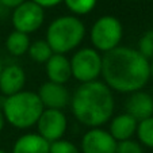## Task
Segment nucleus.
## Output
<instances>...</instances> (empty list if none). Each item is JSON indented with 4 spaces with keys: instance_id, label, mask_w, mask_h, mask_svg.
<instances>
[{
    "instance_id": "9d476101",
    "label": "nucleus",
    "mask_w": 153,
    "mask_h": 153,
    "mask_svg": "<svg viewBox=\"0 0 153 153\" xmlns=\"http://www.w3.org/2000/svg\"><path fill=\"white\" fill-rule=\"evenodd\" d=\"M37 94L45 108L62 111L67 106H69L71 96H72L64 84L52 83V81H46V83L41 84Z\"/></svg>"
},
{
    "instance_id": "cd10ccee",
    "label": "nucleus",
    "mask_w": 153,
    "mask_h": 153,
    "mask_svg": "<svg viewBox=\"0 0 153 153\" xmlns=\"http://www.w3.org/2000/svg\"><path fill=\"white\" fill-rule=\"evenodd\" d=\"M0 153H7V152H6L4 149H0Z\"/></svg>"
},
{
    "instance_id": "7ed1b4c3",
    "label": "nucleus",
    "mask_w": 153,
    "mask_h": 153,
    "mask_svg": "<svg viewBox=\"0 0 153 153\" xmlns=\"http://www.w3.org/2000/svg\"><path fill=\"white\" fill-rule=\"evenodd\" d=\"M4 121L19 130L31 129L37 125L42 111L45 110L37 92L23 90L15 95L3 99L0 106Z\"/></svg>"
},
{
    "instance_id": "ddd939ff",
    "label": "nucleus",
    "mask_w": 153,
    "mask_h": 153,
    "mask_svg": "<svg viewBox=\"0 0 153 153\" xmlns=\"http://www.w3.org/2000/svg\"><path fill=\"white\" fill-rule=\"evenodd\" d=\"M45 72L48 76V81L57 84H65L72 79L71 61L65 54H53L45 64Z\"/></svg>"
},
{
    "instance_id": "20e7f679",
    "label": "nucleus",
    "mask_w": 153,
    "mask_h": 153,
    "mask_svg": "<svg viewBox=\"0 0 153 153\" xmlns=\"http://www.w3.org/2000/svg\"><path fill=\"white\" fill-rule=\"evenodd\" d=\"M85 34V25L79 16L61 15L49 23L45 41L49 43L53 53L67 56L80 48Z\"/></svg>"
},
{
    "instance_id": "f257e3e1",
    "label": "nucleus",
    "mask_w": 153,
    "mask_h": 153,
    "mask_svg": "<svg viewBox=\"0 0 153 153\" xmlns=\"http://www.w3.org/2000/svg\"><path fill=\"white\" fill-rule=\"evenodd\" d=\"M100 76L111 91L130 95L141 91L150 80L149 60L137 49L121 45L103 54Z\"/></svg>"
},
{
    "instance_id": "1a4fd4ad",
    "label": "nucleus",
    "mask_w": 153,
    "mask_h": 153,
    "mask_svg": "<svg viewBox=\"0 0 153 153\" xmlns=\"http://www.w3.org/2000/svg\"><path fill=\"white\" fill-rule=\"evenodd\" d=\"M117 141L108 130L102 127L88 129L80 141V153H115Z\"/></svg>"
},
{
    "instance_id": "412c9836",
    "label": "nucleus",
    "mask_w": 153,
    "mask_h": 153,
    "mask_svg": "<svg viewBox=\"0 0 153 153\" xmlns=\"http://www.w3.org/2000/svg\"><path fill=\"white\" fill-rule=\"evenodd\" d=\"M49 153H80V149L72 141L61 138L58 141L50 142Z\"/></svg>"
},
{
    "instance_id": "bb28decb",
    "label": "nucleus",
    "mask_w": 153,
    "mask_h": 153,
    "mask_svg": "<svg viewBox=\"0 0 153 153\" xmlns=\"http://www.w3.org/2000/svg\"><path fill=\"white\" fill-rule=\"evenodd\" d=\"M3 67L4 65H3V62H1V60H0V73H1V71H3Z\"/></svg>"
},
{
    "instance_id": "6ab92c4d",
    "label": "nucleus",
    "mask_w": 153,
    "mask_h": 153,
    "mask_svg": "<svg viewBox=\"0 0 153 153\" xmlns=\"http://www.w3.org/2000/svg\"><path fill=\"white\" fill-rule=\"evenodd\" d=\"M62 3L69 10L71 15L80 18L92 12L98 4V0H62Z\"/></svg>"
},
{
    "instance_id": "a211bd4d",
    "label": "nucleus",
    "mask_w": 153,
    "mask_h": 153,
    "mask_svg": "<svg viewBox=\"0 0 153 153\" xmlns=\"http://www.w3.org/2000/svg\"><path fill=\"white\" fill-rule=\"evenodd\" d=\"M137 141L142 145L153 149V117L142 119L137 125Z\"/></svg>"
},
{
    "instance_id": "39448f33",
    "label": "nucleus",
    "mask_w": 153,
    "mask_h": 153,
    "mask_svg": "<svg viewBox=\"0 0 153 153\" xmlns=\"http://www.w3.org/2000/svg\"><path fill=\"white\" fill-rule=\"evenodd\" d=\"M123 38L122 22L114 15L98 18L90 29V41L95 50L104 54L121 46Z\"/></svg>"
},
{
    "instance_id": "4468645a",
    "label": "nucleus",
    "mask_w": 153,
    "mask_h": 153,
    "mask_svg": "<svg viewBox=\"0 0 153 153\" xmlns=\"http://www.w3.org/2000/svg\"><path fill=\"white\" fill-rule=\"evenodd\" d=\"M108 122H110L108 133L111 134V137H113L117 142L125 141V140H130L136 136L138 122L131 115H129L127 113L118 114V115L113 117Z\"/></svg>"
},
{
    "instance_id": "0eeeda50",
    "label": "nucleus",
    "mask_w": 153,
    "mask_h": 153,
    "mask_svg": "<svg viewBox=\"0 0 153 153\" xmlns=\"http://www.w3.org/2000/svg\"><path fill=\"white\" fill-rule=\"evenodd\" d=\"M45 22V10L35 4L31 0H26L25 3L12 10L11 23L14 30L30 35L42 27Z\"/></svg>"
},
{
    "instance_id": "b1692460",
    "label": "nucleus",
    "mask_w": 153,
    "mask_h": 153,
    "mask_svg": "<svg viewBox=\"0 0 153 153\" xmlns=\"http://www.w3.org/2000/svg\"><path fill=\"white\" fill-rule=\"evenodd\" d=\"M26 0H0V4L6 10H14L22 3H25Z\"/></svg>"
},
{
    "instance_id": "f8f14e48",
    "label": "nucleus",
    "mask_w": 153,
    "mask_h": 153,
    "mask_svg": "<svg viewBox=\"0 0 153 153\" xmlns=\"http://www.w3.org/2000/svg\"><path fill=\"white\" fill-rule=\"evenodd\" d=\"M125 108L129 115H131L137 122L153 117V95L146 91H136L130 94L126 99Z\"/></svg>"
},
{
    "instance_id": "f03ea898",
    "label": "nucleus",
    "mask_w": 153,
    "mask_h": 153,
    "mask_svg": "<svg viewBox=\"0 0 153 153\" xmlns=\"http://www.w3.org/2000/svg\"><path fill=\"white\" fill-rule=\"evenodd\" d=\"M69 106L77 122L92 129L102 127L113 118L115 99L103 81L96 80L80 84L71 96Z\"/></svg>"
},
{
    "instance_id": "dca6fc26",
    "label": "nucleus",
    "mask_w": 153,
    "mask_h": 153,
    "mask_svg": "<svg viewBox=\"0 0 153 153\" xmlns=\"http://www.w3.org/2000/svg\"><path fill=\"white\" fill-rule=\"evenodd\" d=\"M30 35L25 34V33L12 30L8 35H7L6 41H4V46L6 50L14 57H20V56L27 54V50L30 48Z\"/></svg>"
},
{
    "instance_id": "f3484780",
    "label": "nucleus",
    "mask_w": 153,
    "mask_h": 153,
    "mask_svg": "<svg viewBox=\"0 0 153 153\" xmlns=\"http://www.w3.org/2000/svg\"><path fill=\"white\" fill-rule=\"evenodd\" d=\"M54 54L52 48L45 39H35L30 43V48L27 50V56L30 60L38 64H46L52 56Z\"/></svg>"
},
{
    "instance_id": "4be33fe9",
    "label": "nucleus",
    "mask_w": 153,
    "mask_h": 153,
    "mask_svg": "<svg viewBox=\"0 0 153 153\" xmlns=\"http://www.w3.org/2000/svg\"><path fill=\"white\" fill-rule=\"evenodd\" d=\"M115 153H144V146L137 140H125L117 142Z\"/></svg>"
},
{
    "instance_id": "9b49d317",
    "label": "nucleus",
    "mask_w": 153,
    "mask_h": 153,
    "mask_svg": "<svg viewBox=\"0 0 153 153\" xmlns=\"http://www.w3.org/2000/svg\"><path fill=\"white\" fill-rule=\"evenodd\" d=\"M26 85V72L18 64H10L3 67L0 73V94L7 96L15 95L25 90Z\"/></svg>"
},
{
    "instance_id": "c85d7f7f",
    "label": "nucleus",
    "mask_w": 153,
    "mask_h": 153,
    "mask_svg": "<svg viewBox=\"0 0 153 153\" xmlns=\"http://www.w3.org/2000/svg\"><path fill=\"white\" fill-rule=\"evenodd\" d=\"M0 46H1V39H0Z\"/></svg>"
},
{
    "instance_id": "423d86ee",
    "label": "nucleus",
    "mask_w": 153,
    "mask_h": 153,
    "mask_svg": "<svg viewBox=\"0 0 153 153\" xmlns=\"http://www.w3.org/2000/svg\"><path fill=\"white\" fill-rule=\"evenodd\" d=\"M69 61L72 79H75L76 81L84 84L99 80L102 75L103 54L95 50L92 46L79 48L73 52Z\"/></svg>"
},
{
    "instance_id": "6e6552de",
    "label": "nucleus",
    "mask_w": 153,
    "mask_h": 153,
    "mask_svg": "<svg viewBox=\"0 0 153 153\" xmlns=\"http://www.w3.org/2000/svg\"><path fill=\"white\" fill-rule=\"evenodd\" d=\"M37 133L48 142H54L64 138L68 129V118L62 110L45 108L38 119Z\"/></svg>"
},
{
    "instance_id": "2eb2a0df",
    "label": "nucleus",
    "mask_w": 153,
    "mask_h": 153,
    "mask_svg": "<svg viewBox=\"0 0 153 153\" xmlns=\"http://www.w3.org/2000/svg\"><path fill=\"white\" fill-rule=\"evenodd\" d=\"M49 145L38 133H25L14 142L11 153H49Z\"/></svg>"
},
{
    "instance_id": "aec40b11",
    "label": "nucleus",
    "mask_w": 153,
    "mask_h": 153,
    "mask_svg": "<svg viewBox=\"0 0 153 153\" xmlns=\"http://www.w3.org/2000/svg\"><path fill=\"white\" fill-rule=\"evenodd\" d=\"M137 50L144 56L146 60H153V30H148L146 33L141 35L138 39V46Z\"/></svg>"
},
{
    "instance_id": "5701e85b",
    "label": "nucleus",
    "mask_w": 153,
    "mask_h": 153,
    "mask_svg": "<svg viewBox=\"0 0 153 153\" xmlns=\"http://www.w3.org/2000/svg\"><path fill=\"white\" fill-rule=\"evenodd\" d=\"M35 4H38L39 7H42L43 10L46 8H53V7L58 6V4L62 3V0H31Z\"/></svg>"
},
{
    "instance_id": "393cba45",
    "label": "nucleus",
    "mask_w": 153,
    "mask_h": 153,
    "mask_svg": "<svg viewBox=\"0 0 153 153\" xmlns=\"http://www.w3.org/2000/svg\"><path fill=\"white\" fill-rule=\"evenodd\" d=\"M4 125H6V121H4L3 113H1V108H0V133L3 131V129H4Z\"/></svg>"
},
{
    "instance_id": "a878e982",
    "label": "nucleus",
    "mask_w": 153,
    "mask_h": 153,
    "mask_svg": "<svg viewBox=\"0 0 153 153\" xmlns=\"http://www.w3.org/2000/svg\"><path fill=\"white\" fill-rule=\"evenodd\" d=\"M149 71H150V79L153 80V60L149 61Z\"/></svg>"
}]
</instances>
